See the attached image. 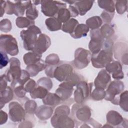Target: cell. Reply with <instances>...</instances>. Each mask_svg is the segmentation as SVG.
Here are the masks:
<instances>
[{"instance_id": "6da1fadb", "label": "cell", "mask_w": 128, "mask_h": 128, "mask_svg": "<svg viewBox=\"0 0 128 128\" xmlns=\"http://www.w3.org/2000/svg\"><path fill=\"white\" fill-rule=\"evenodd\" d=\"M42 34L40 28L35 25L28 28L26 30H22L20 36L23 41V46L26 50H32L38 39V35Z\"/></svg>"}, {"instance_id": "7a4b0ae2", "label": "cell", "mask_w": 128, "mask_h": 128, "mask_svg": "<svg viewBox=\"0 0 128 128\" xmlns=\"http://www.w3.org/2000/svg\"><path fill=\"white\" fill-rule=\"evenodd\" d=\"M72 117L74 122L82 124L88 121L91 116V110L89 106L82 104H76L72 106Z\"/></svg>"}, {"instance_id": "3957f363", "label": "cell", "mask_w": 128, "mask_h": 128, "mask_svg": "<svg viewBox=\"0 0 128 128\" xmlns=\"http://www.w3.org/2000/svg\"><path fill=\"white\" fill-rule=\"evenodd\" d=\"M124 88V82L120 80H114L110 82L106 90L104 99L110 101L112 104L117 105L118 96Z\"/></svg>"}, {"instance_id": "277c9868", "label": "cell", "mask_w": 128, "mask_h": 128, "mask_svg": "<svg viewBox=\"0 0 128 128\" xmlns=\"http://www.w3.org/2000/svg\"><path fill=\"white\" fill-rule=\"evenodd\" d=\"M0 50L12 56L17 55L19 50L16 39L11 34H2L0 36Z\"/></svg>"}, {"instance_id": "5b68a950", "label": "cell", "mask_w": 128, "mask_h": 128, "mask_svg": "<svg viewBox=\"0 0 128 128\" xmlns=\"http://www.w3.org/2000/svg\"><path fill=\"white\" fill-rule=\"evenodd\" d=\"M92 66L96 68H102L114 60L113 50L102 48L98 53L92 54L90 59Z\"/></svg>"}, {"instance_id": "8992f818", "label": "cell", "mask_w": 128, "mask_h": 128, "mask_svg": "<svg viewBox=\"0 0 128 128\" xmlns=\"http://www.w3.org/2000/svg\"><path fill=\"white\" fill-rule=\"evenodd\" d=\"M92 86V82L88 83L84 80H80L76 84V88L74 94V102L78 104H83L88 99Z\"/></svg>"}, {"instance_id": "52a82bcc", "label": "cell", "mask_w": 128, "mask_h": 128, "mask_svg": "<svg viewBox=\"0 0 128 128\" xmlns=\"http://www.w3.org/2000/svg\"><path fill=\"white\" fill-rule=\"evenodd\" d=\"M41 11L46 16L54 17L61 8H66V4L62 1L42 0H41Z\"/></svg>"}, {"instance_id": "ba28073f", "label": "cell", "mask_w": 128, "mask_h": 128, "mask_svg": "<svg viewBox=\"0 0 128 128\" xmlns=\"http://www.w3.org/2000/svg\"><path fill=\"white\" fill-rule=\"evenodd\" d=\"M92 56L90 50L82 48H78L74 52V58L73 64L78 70H82L86 68L89 64Z\"/></svg>"}, {"instance_id": "9c48e42d", "label": "cell", "mask_w": 128, "mask_h": 128, "mask_svg": "<svg viewBox=\"0 0 128 128\" xmlns=\"http://www.w3.org/2000/svg\"><path fill=\"white\" fill-rule=\"evenodd\" d=\"M10 68L4 74L8 81L11 82L10 86L14 84L20 77L22 70L20 68V62L16 58H11L10 59Z\"/></svg>"}, {"instance_id": "30bf717a", "label": "cell", "mask_w": 128, "mask_h": 128, "mask_svg": "<svg viewBox=\"0 0 128 128\" xmlns=\"http://www.w3.org/2000/svg\"><path fill=\"white\" fill-rule=\"evenodd\" d=\"M26 111L22 106L17 102H10L8 105V116L13 122H22L26 117Z\"/></svg>"}, {"instance_id": "8fae6325", "label": "cell", "mask_w": 128, "mask_h": 128, "mask_svg": "<svg viewBox=\"0 0 128 128\" xmlns=\"http://www.w3.org/2000/svg\"><path fill=\"white\" fill-rule=\"evenodd\" d=\"M73 71L74 68L71 64L60 61L54 70V78L58 82H64L74 72Z\"/></svg>"}, {"instance_id": "7c38bea8", "label": "cell", "mask_w": 128, "mask_h": 128, "mask_svg": "<svg viewBox=\"0 0 128 128\" xmlns=\"http://www.w3.org/2000/svg\"><path fill=\"white\" fill-rule=\"evenodd\" d=\"M90 40L88 44V48L92 54L98 53L102 49V44L104 40L102 36L99 28L91 30L90 31Z\"/></svg>"}, {"instance_id": "4fadbf2b", "label": "cell", "mask_w": 128, "mask_h": 128, "mask_svg": "<svg viewBox=\"0 0 128 128\" xmlns=\"http://www.w3.org/2000/svg\"><path fill=\"white\" fill-rule=\"evenodd\" d=\"M50 122L52 126L56 128H72L74 127V121L72 118L67 115L53 114Z\"/></svg>"}, {"instance_id": "5bb4252c", "label": "cell", "mask_w": 128, "mask_h": 128, "mask_svg": "<svg viewBox=\"0 0 128 128\" xmlns=\"http://www.w3.org/2000/svg\"><path fill=\"white\" fill-rule=\"evenodd\" d=\"M106 124L110 125L112 127L122 126L125 127L124 124L128 126V120L126 118H124L117 111L112 110H110L106 116Z\"/></svg>"}, {"instance_id": "9a60e30c", "label": "cell", "mask_w": 128, "mask_h": 128, "mask_svg": "<svg viewBox=\"0 0 128 128\" xmlns=\"http://www.w3.org/2000/svg\"><path fill=\"white\" fill-rule=\"evenodd\" d=\"M50 44L51 40L50 38L46 34H41L38 36L32 51L42 54L48 48Z\"/></svg>"}, {"instance_id": "2e32d148", "label": "cell", "mask_w": 128, "mask_h": 128, "mask_svg": "<svg viewBox=\"0 0 128 128\" xmlns=\"http://www.w3.org/2000/svg\"><path fill=\"white\" fill-rule=\"evenodd\" d=\"M106 70L112 75V78L116 80H120L124 78V74L122 70V66L120 62L112 60L108 64Z\"/></svg>"}, {"instance_id": "e0dca14e", "label": "cell", "mask_w": 128, "mask_h": 128, "mask_svg": "<svg viewBox=\"0 0 128 128\" xmlns=\"http://www.w3.org/2000/svg\"><path fill=\"white\" fill-rule=\"evenodd\" d=\"M74 90V86L66 81H64L56 90L55 93L60 97L62 101L68 100L72 96Z\"/></svg>"}, {"instance_id": "ac0fdd59", "label": "cell", "mask_w": 128, "mask_h": 128, "mask_svg": "<svg viewBox=\"0 0 128 128\" xmlns=\"http://www.w3.org/2000/svg\"><path fill=\"white\" fill-rule=\"evenodd\" d=\"M111 81V76L106 70L102 69L98 74L94 81V86L96 88L106 89Z\"/></svg>"}, {"instance_id": "d6986e66", "label": "cell", "mask_w": 128, "mask_h": 128, "mask_svg": "<svg viewBox=\"0 0 128 128\" xmlns=\"http://www.w3.org/2000/svg\"><path fill=\"white\" fill-rule=\"evenodd\" d=\"M54 110L52 107L44 104L37 108L35 114L39 120H44L50 118L52 116Z\"/></svg>"}, {"instance_id": "ffe728a7", "label": "cell", "mask_w": 128, "mask_h": 128, "mask_svg": "<svg viewBox=\"0 0 128 128\" xmlns=\"http://www.w3.org/2000/svg\"><path fill=\"white\" fill-rule=\"evenodd\" d=\"M46 64L42 60H40L38 62L28 65L26 67V70L29 73L32 77L36 76L39 72L45 70Z\"/></svg>"}, {"instance_id": "44dd1931", "label": "cell", "mask_w": 128, "mask_h": 128, "mask_svg": "<svg viewBox=\"0 0 128 128\" xmlns=\"http://www.w3.org/2000/svg\"><path fill=\"white\" fill-rule=\"evenodd\" d=\"M94 0H76L74 6L78 10L79 14L84 15L92 6Z\"/></svg>"}, {"instance_id": "7402d4cb", "label": "cell", "mask_w": 128, "mask_h": 128, "mask_svg": "<svg viewBox=\"0 0 128 128\" xmlns=\"http://www.w3.org/2000/svg\"><path fill=\"white\" fill-rule=\"evenodd\" d=\"M13 88L10 86H8L6 90L0 92V106L2 109L6 104L11 101L14 96Z\"/></svg>"}, {"instance_id": "603a6c76", "label": "cell", "mask_w": 128, "mask_h": 128, "mask_svg": "<svg viewBox=\"0 0 128 128\" xmlns=\"http://www.w3.org/2000/svg\"><path fill=\"white\" fill-rule=\"evenodd\" d=\"M14 14L16 16H22L25 10L32 2L31 0H14Z\"/></svg>"}, {"instance_id": "cb8c5ba5", "label": "cell", "mask_w": 128, "mask_h": 128, "mask_svg": "<svg viewBox=\"0 0 128 128\" xmlns=\"http://www.w3.org/2000/svg\"><path fill=\"white\" fill-rule=\"evenodd\" d=\"M89 30V28L86 24H78L74 28V32L70 34V36L75 39L80 38L86 36Z\"/></svg>"}, {"instance_id": "d4e9b609", "label": "cell", "mask_w": 128, "mask_h": 128, "mask_svg": "<svg viewBox=\"0 0 128 128\" xmlns=\"http://www.w3.org/2000/svg\"><path fill=\"white\" fill-rule=\"evenodd\" d=\"M61 101L60 97L56 93L51 92H48L47 95L42 99V102L44 104L50 106L58 105Z\"/></svg>"}, {"instance_id": "484cf974", "label": "cell", "mask_w": 128, "mask_h": 128, "mask_svg": "<svg viewBox=\"0 0 128 128\" xmlns=\"http://www.w3.org/2000/svg\"><path fill=\"white\" fill-rule=\"evenodd\" d=\"M45 24L47 28L51 32H55L62 29V23L56 17H50L46 18Z\"/></svg>"}, {"instance_id": "4316f807", "label": "cell", "mask_w": 128, "mask_h": 128, "mask_svg": "<svg viewBox=\"0 0 128 128\" xmlns=\"http://www.w3.org/2000/svg\"><path fill=\"white\" fill-rule=\"evenodd\" d=\"M42 54H38L32 51L25 54L23 56V60L25 64L28 66L36 63L41 60Z\"/></svg>"}, {"instance_id": "83f0119b", "label": "cell", "mask_w": 128, "mask_h": 128, "mask_svg": "<svg viewBox=\"0 0 128 128\" xmlns=\"http://www.w3.org/2000/svg\"><path fill=\"white\" fill-rule=\"evenodd\" d=\"M102 37L104 40L111 39L115 33L113 26L110 24H104L100 29Z\"/></svg>"}, {"instance_id": "f1b7e54d", "label": "cell", "mask_w": 128, "mask_h": 128, "mask_svg": "<svg viewBox=\"0 0 128 128\" xmlns=\"http://www.w3.org/2000/svg\"><path fill=\"white\" fill-rule=\"evenodd\" d=\"M48 90L45 88L38 85L30 93V97L33 99H43L48 94Z\"/></svg>"}, {"instance_id": "f546056e", "label": "cell", "mask_w": 128, "mask_h": 128, "mask_svg": "<svg viewBox=\"0 0 128 128\" xmlns=\"http://www.w3.org/2000/svg\"><path fill=\"white\" fill-rule=\"evenodd\" d=\"M86 22V24L92 30L99 28L102 24V20L100 16H95L87 19Z\"/></svg>"}, {"instance_id": "4dcf8cb0", "label": "cell", "mask_w": 128, "mask_h": 128, "mask_svg": "<svg viewBox=\"0 0 128 128\" xmlns=\"http://www.w3.org/2000/svg\"><path fill=\"white\" fill-rule=\"evenodd\" d=\"M78 24V22L76 19L72 18L64 23L61 30L63 32L70 34L74 32V28Z\"/></svg>"}, {"instance_id": "1f68e13d", "label": "cell", "mask_w": 128, "mask_h": 128, "mask_svg": "<svg viewBox=\"0 0 128 128\" xmlns=\"http://www.w3.org/2000/svg\"><path fill=\"white\" fill-rule=\"evenodd\" d=\"M98 6L104 10L114 13V1L112 0H98Z\"/></svg>"}, {"instance_id": "d6a6232c", "label": "cell", "mask_w": 128, "mask_h": 128, "mask_svg": "<svg viewBox=\"0 0 128 128\" xmlns=\"http://www.w3.org/2000/svg\"><path fill=\"white\" fill-rule=\"evenodd\" d=\"M34 20H30L26 17L18 16L16 20V24L20 28H28L32 25H34Z\"/></svg>"}, {"instance_id": "836d02e7", "label": "cell", "mask_w": 128, "mask_h": 128, "mask_svg": "<svg viewBox=\"0 0 128 128\" xmlns=\"http://www.w3.org/2000/svg\"><path fill=\"white\" fill-rule=\"evenodd\" d=\"M106 91L101 88H95L90 94V98L94 101H99L104 98Z\"/></svg>"}, {"instance_id": "e575fe53", "label": "cell", "mask_w": 128, "mask_h": 128, "mask_svg": "<svg viewBox=\"0 0 128 128\" xmlns=\"http://www.w3.org/2000/svg\"><path fill=\"white\" fill-rule=\"evenodd\" d=\"M128 91L125 90L119 95L118 104L122 110L127 112L128 111Z\"/></svg>"}, {"instance_id": "d590c367", "label": "cell", "mask_w": 128, "mask_h": 128, "mask_svg": "<svg viewBox=\"0 0 128 128\" xmlns=\"http://www.w3.org/2000/svg\"><path fill=\"white\" fill-rule=\"evenodd\" d=\"M38 108V106L36 102L34 100H28L24 102V108L26 113L33 115L34 114Z\"/></svg>"}, {"instance_id": "8d00e7d4", "label": "cell", "mask_w": 128, "mask_h": 128, "mask_svg": "<svg viewBox=\"0 0 128 128\" xmlns=\"http://www.w3.org/2000/svg\"><path fill=\"white\" fill-rule=\"evenodd\" d=\"M26 17L30 20H34L38 16V11L32 2L28 6L26 11Z\"/></svg>"}, {"instance_id": "74e56055", "label": "cell", "mask_w": 128, "mask_h": 128, "mask_svg": "<svg viewBox=\"0 0 128 128\" xmlns=\"http://www.w3.org/2000/svg\"><path fill=\"white\" fill-rule=\"evenodd\" d=\"M57 18L58 20L61 22H65L69 19L71 16L70 12L68 8H61L59 10L57 14Z\"/></svg>"}, {"instance_id": "f35d334b", "label": "cell", "mask_w": 128, "mask_h": 128, "mask_svg": "<svg viewBox=\"0 0 128 128\" xmlns=\"http://www.w3.org/2000/svg\"><path fill=\"white\" fill-rule=\"evenodd\" d=\"M30 76L29 73L26 70H22V74H21L20 77L14 84L10 86L12 88H14L18 85H21V86H24L25 84L30 80Z\"/></svg>"}, {"instance_id": "ab89813d", "label": "cell", "mask_w": 128, "mask_h": 128, "mask_svg": "<svg viewBox=\"0 0 128 128\" xmlns=\"http://www.w3.org/2000/svg\"><path fill=\"white\" fill-rule=\"evenodd\" d=\"M128 0H116L114 2V7L116 12L120 14L124 13L128 9Z\"/></svg>"}, {"instance_id": "60d3db41", "label": "cell", "mask_w": 128, "mask_h": 128, "mask_svg": "<svg viewBox=\"0 0 128 128\" xmlns=\"http://www.w3.org/2000/svg\"><path fill=\"white\" fill-rule=\"evenodd\" d=\"M60 62V58L56 54H48L44 60L46 66H56Z\"/></svg>"}, {"instance_id": "b9f144b4", "label": "cell", "mask_w": 128, "mask_h": 128, "mask_svg": "<svg viewBox=\"0 0 128 128\" xmlns=\"http://www.w3.org/2000/svg\"><path fill=\"white\" fill-rule=\"evenodd\" d=\"M82 80H84L82 76L78 74L73 72L64 81L68 82L72 86H76V84Z\"/></svg>"}, {"instance_id": "7bdbcfd3", "label": "cell", "mask_w": 128, "mask_h": 128, "mask_svg": "<svg viewBox=\"0 0 128 128\" xmlns=\"http://www.w3.org/2000/svg\"><path fill=\"white\" fill-rule=\"evenodd\" d=\"M36 83L38 85L45 88L48 91L52 89L53 86L52 80L48 77H42L39 78Z\"/></svg>"}, {"instance_id": "ee69618b", "label": "cell", "mask_w": 128, "mask_h": 128, "mask_svg": "<svg viewBox=\"0 0 128 128\" xmlns=\"http://www.w3.org/2000/svg\"><path fill=\"white\" fill-rule=\"evenodd\" d=\"M12 29V25L10 21L8 18H4L0 20V30L5 33L8 32Z\"/></svg>"}, {"instance_id": "f6af8a7d", "label": "cell", "mask_w": 128, "mask_h": 128, "mask_svg": "<svg viewBox=\"0 0 128 128\" xmlns=\"http://www.w3.org/2000/svg\"><path fill=\"white\" fill-rule=\"evenodd\" d=\"M70 114V107L66 104H62L58 106L54 110V114L58 115H67Z\"/></svg>"}, {"instance_id": "bcb514c9", "label": "cell", "mask_w": 128, "mask_h": 128, "mask_svg": "<svg viewBox=\"0 0 128 128\" xmlns=\"http://www.w3.org/2000/svg\"><path fill=\"white\" fill-rule=\"evenodd\" d=\"M14 92L16 96L18 98H22L25 97L26 92V91L24 86L18 85L13 88Z\"/></svg>"}, {"instance_id": "7dc6e473", "label": "cell", "mask_w": 128, "mask_h": 128, "mask_svg": "<svg viewBox=\"0 0 128 128\" xmlns=\"http://www.w3.org/2000/svg\"><path fill=\"white\" fill-rule=\"evenodd\" d=\"M102 126L101 124L90 118L88 121L83 123L80 128H100Z\"/></svg>"}, {"instance_id": "c3c4849f", "label": "cell", "mask_w": 128, "mask_h": 128, "mask_svg": "<svg viewBox=\"0 0 128 128\" xmlns=\"http://www.w3.org/2000/svg\"><path fill=\"white\" fill-rule=\"evenodd\" d=\"M114 13L104 10L100 15L101 18L105 24H110L114 18Z\"/></svg>"}, {"instance_id": "681fc988", "label": "cell", "mask_w": 128, "mask_h": 128, "mask_svg": "<svg viewBox=\"0 0 128 128\" xmlns=\"http://www.w3.org/2000/svg\"><path fill=\"white\" fill-rule=\"evenodd\" d=\"M37 86L38 84L34 80L30 78V80L24 85V88L26 92L30 93Z\"/></svg>"}, {"instance_id": "f907efd6", "label": "cell", "mask_w": 128, "mask_h": 128, "mask_svg": "<svg viewBox=\"0 0 128 128\" xmlns=\"http://www.w3.org/2000/svg\"><path fill=\"white\" fill-rule=\"evenodd\" d=\"M5 12L7 14H14V2L10 0H6V2L5 6Z\"/></svg>"}, {"instance_id": "816d5d0a", "label": "cell", "mask_w": 128, "mask_h": 128, "mask_svg": "<svg viewBox=\"0 0 128 128\" xmlns=\"http://www.w3.org/2000/svg\"><path fill=\"white\" fill-rule=\"evenodd\" d=\"M10 62L7 54L0 50V68L2 69L6 66Z\"/></svg>"}, {"instance_id": "f5cc1de1", "label": "cell", "mask_w": 128, "mask_h": 128, "mask_svg": "<svg viewBox=\"0 0 128 128\" xmlns=\"http://www.w3.org/2000/svg\"><path fill=\"white\" fill-rule=\"evenodd\" d=\"M8 87V80L5 74L0 76V92H2L6 90Z\"/></svg>"}, {"instance_id": "db71d44e", "label": "cell", "mask_w": 128, "mask_h": 128, "mask_svg": "<svg viewBox=\"0 0 128 128\" xmlns=\"http://www.w3.org/2000/svg\"><path fill=\"white\" fill-rule=\"evenodd\" d=\"M8 114L2 110L0 111V124L2 125L5 124L8 120Z\"/></svg>"}, {"instance_id": "11a10c76", "label": "cell", "mask_w": 128, "mask_h": 128, "mask_svg": "<svg viewBox=\"0 0 128 128\" xmlns=\"http://www.w3.org/2000/svg\"><path fill=\"white\" fill-rule=\"evenodd\" d=\"M68 10L70 12V16L74 18V17L78 16V15L79 14L78 10L74 6L70 5L68 6Z\"/></svg>"}, {"instance_id": "9f6ffc18", "label": "cell", "mask_w": 128, "mask_h": 128, "mask_svg": "<svg viewBox=\"0 0 128 128\" xmlns=\"http://www.w3.org/2000/svg\"><path fill=\"white\" fill-rule=\"evenodd\" d=\"M32 124H33L30 121L24 120L20 124L18 128H32L34 126Z\"/></svg>"}, {"instance_id": "6f0895ef", "label": "cell", "mask_w": 128, "mask_h": 128, "mask_svg": "<svg viewBox=\"0 0 128 128\" xmlns=\"http://www.w3.org/2000/svg\"><path fill=\"white\" fill-rule=\"evenodd\" d=\"M6 2L5 0H1L0 1V17H2L3 16V15L6 12H5V8H4V6H5V4H6Z\"/></svg>"}, {"instance_id": "680465c9", "label": "cell", "mask_w": 128, "mask_h": 128, "mask_svg": "<svg viewBox=\"0 0 128 128\" xmlns=\"http://www.w3.org/2000/svg\"><path fill=\"white\" fill-rule=\"evenodd\" d=\"M32 2L34 6H36L40 4L41 2V0H32Z\"/></svg>"}, {"instance_id": "91938a15", "label": "cell", "mask_w": 128, "mask_h": 128, "mask_svg": "<svg viewBox=\"0 0 128 128\" xmlns=\"http://www.w3.org/2000/svg\"><path fill=\"white\" fill-rule=\"evenodd\" d=\"M64 2H67L70 5H71L72 4H74L76 2V0H66V1H64Z\"/></svg>"}]
</instances>
